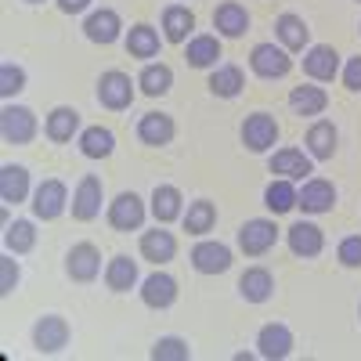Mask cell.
<instances>
[{"label":"cell","mask_w":361,"mask_h":361,"mask_svg":"<svg viewBox=\"0 0 361 361\" xmlns=\"http://www.w3.org/2000/svg\"><path fill=\"white\" fill-rule=\"evenodd\" d=\"M0 134L8 145H29L37 137V116L25 105H4L0 112Z\"/></svg>","instance_id":"6da1fadb"},{"label":"cell","mask_w":361,"mask_h":361,"mask_svg":"<svg viewBox=\"0 0 361 361\" xmlns=\"http://www.w3.org/2000/svg\"><path fill=\"white\" fill-rule=\"evenodd\" d=\"M98 102L105 109H112V112L130 109V102H134V80L127 73H119V69L102 73V80H98Z\"/></svg>","instance_id":"7a4b0ae2"},{"label":"cell","mask_w":361,"mask_h":361,"mask_svg":"<svg viewBox=\"0 0 361 361\" xmlns=\"http://www.w3.org/2000/svg\"><path fill=\"white\" fill-rule=\"evenodd\" d=\"M279 243V228L275 221H264V217H253L238 228V250L246 257H264L271 246Z\"/></svg>","instance_id":"3957f363"},{"label":"cell","mask_w":361,"mask_h":361,"mask_svg":"<svg viewBox=\"0 0 361 361\" xmlns=\"http://www.w3.org/2000/svg\"><path fill=\"white\" fill-rule=\"evenodd\" d=\"M250 69H253L257 76H264V80H282V76H289V69H293V58H289L286 47L257 44L253 54H250Z\"/></svg>","instance_id":"277c9868"},{"label":"cell","mask_w":361,"mask_h":361,"mask_svg":"<svg viewBox=\"0 0 361 361\" xmlns=\"http://www.w3.org/2000/svg\"><path fill=\"white\" fill-rule=\"evenodd\" d=\"M33 347L40 354H58L69 347V322L62 314H44L33 325Z\"/></svg>","instance_id":"5b68a950"},{"label":"cell","mask_w":361,"mask_h":361,"mask_svg":"<svg viewBox=\"0 0 361 361\" xmlns=\"http://www.w3.org/2000/svg\"><path fill=\"white\" fill-rule=\"evenodd\" d=\"M102 195H105V188H102V177L98 173H83V180L76 185V192H73V217L76 221H94L98 214H102Z\"/></svg>","instance_id":"8992f818"},{"label":"cell","mask_w":361,"mask_h":361,"mask_svg":"<svg viewBox=\"0 0 361 361\" xmlns=\"http://www.w3.org/2000/svg\"><path fill=\"white\" fill-rule=\"evenodd\" d=\"M109 224L116 231H137L145 224V202L141 195L134 192H119L112 202H109Z\"/></svg>","instance_id":"52a82bcc"},{"label":"cell","mask_w":361,"mask_h":361,"mask_svg":"<svg viewBox=\"0 0 361 361\" xmlns=\"http://www.w3.org/2000/svg\"><path fill=\"white\" fill-rule=\"evenodd\" d=\"M66 206H69V188H66L58 177L44 180V185L33 192V214H37L40 221L62 217V214H66Z\"/></svg>","instance_id":"ba28073f"},{"label":"cell","mask_w":361,"mask_h":361,"mask_svg":"<svg viewBox=\"0 0 361 361\" xmlns=\"http://www.w3.org/2000/svg\"><path fill=\"white\" fill-rule=\"evenodd\" d=\"M275 141H279L275 116H271V112H253V116H246V123H243V145L250 148V152H267Z\"/></svg>","instance_id":"9c48e42d"},{"label":"cell","mask_w":361,"mask_h":361,"mask_svg":"<svg viewBox=\"0 0 361 361\" xmlns=\"http://www.w3.org/2000/svg\"><path fill=\"white\" fill-rule=\"evenodd\" d=\"M296 206L304 214H329L336 206V185L333 180H322V177L304 180V188L296 192Z\"/></svg>","instance_id":"30bf717a"},{"label":"cell","mask_w":361,"mask_h":361,"mask_svg":"<svg viewBox=\"0 0 361 361\" xmlns=\"http://www.w3.org/2000/svg\"><path fill=\"white\" fill-rule=\"evenodd\" d=\"M66 271L73 282H94L98 271H102V253L94 243H76L69 253H66Z\"/></svg>","instance_id":"8fae6325"},{"label":"cell","mask_w":361,"mask_h":361,"mask_svg":"<svg viewBox=\"0 0 361 361\" xmlns=\"http://www.w3.org/2000/svg\"><path fill=\"white\" fill-rule=\"evenodd\" d=\"M141 300H145V307H152V311H166L177 300V279L166 275V271H152V275L141 282Z\"/></svg>","instance_id":"7c38bea8"},{"label":"cell","mask_w":361,"mask_h":361,"mask_svg":"<svg viewBox=\"0 0 361 361\" xmlns=\"http://www.w3.org/2000/svg\"><path fill=\"white\" fill-rule=\"evenodd\" d=\"M257 354L260 357H271V361H282L293 354V333L282 325V322H271L257 333Z\"/></svg>","instance_id":"4fadbf2b"},{"label":"cell","mask_w":361,"mask_h":361,"mask_svg":"<svg viewBox=\"0 0 361 361\" xmlns=\"http://www.w3.org/2000/svg\"><path fill=\"white\" fill-rule=\"evenodd\" d=\"M286 243H289V250L296 253V257H318L322 253V246H325V235H322V228L318 224H311V221H296L289 231H286Z\"/></svg>","instance_id":"5bb4252c"},{"label":"cell","mask_w":361,"mask_h":361,"mask_svg":"<svg viewBox=\"0 0 361 361\" xmlns=\"http://www.w3.org/2000/svg\"><path fill=\"white\" fill-rule=\"evenodd\" d=\"M192 267L199 275H224L231 267V250L224 243H199L192 250Z\"/></svg>","instance_id":"9a60e30c"},{"label":"cell","mask_w":361,"mask_h":361,"mask_svg":"<svg viewBox=\"0 0 361 361\" xmlns=\"http://www.w3.org/2000/svg\"><path fill=\"white\" fill-rule=\"evenodd\" d=\"M304 73H307L311 80H318V83H329V80L340 73V54L329 47V44L307 47V54H304Z\"/></svg>","instance_id":"2e32d148"},{"label":"cell","mask_w":361,"mask_h":361,"mask_svg":"<svg viewBox=\"0 0 361 361\" xmlns=\"http://www.w3.org/2000/svg\"><path fill=\"white\" fill-rule=\"evenodd\" d=\"M173 119L166 116V112H145L141 119H137V137L145 141V145H152V148H163V145H170L173 141Z\"/></svg>","instance_id":"e0dca14e"},{"label":"cell","mask_w":361,"mask_h":361,"mask_svg":"<svg viewBox=\"0 0 361 361\" xmlns=\"http://www.w3.org/2000/svg\"><path fill=\"white\" fill-rule=\"evenodd\" d=\"M119 29H123V22H119V15L112 8H102V11H94L83 22V33H87L90 44H116Z\"/></svg>","instance_id":"ac0fdd59"},{"label":"cell","mask_w":361,"mask_h":361,"mask_svg":"<svg viewBox=\"0 0 361 361\" xmlns=\"http://www.w3.org/2000/svg\"><path fill=\"white\" fill-rule=\"evenodd\" d=\"M214 29L221 37H243L246 29H250V11L243 4H235V0H224V4L214 11Z\"/></svg>","instance_id":"d6986e66"},{"label":"cell","mask_w":361,"mask_h":361,"mask_svg":"<svg viewBox=\"0 0 361 361\" xmlns=\"http://www.w3.org/2000/svg\"><path fill=\"white\" fill-rule=\"evenodd\" d=\"M271 173H279L286 180H304L311 173V156H304L300 148H282V152L271 156Z\"/></svg>","instance_id":"ffe728a7"},{"label":"cell","mask_w":361,"mask_h":361,"mask_svg":"<svg viewBox=\"0 0 361 361\" xmlns=\"http://www.w3.org/2000/svg\"><path fill=\"white\" fill-rule=\"evenodd\" d=\"M238 293H243V300H250V304H264V300H271V293H275V279H271L267 267H246V275L238 279Z\"/></svg>","instance_id":"44dd1931"},{"label":"cell","mask_w":361,"mask_h":361,"mask_svg":"<svg viewBox=\"0 0 361 361\" xmlns=\"http://www.w3.org/2000/svg\"><path fill=\"white\" fill-rule=\"evenodd\" d=\"M141 257L152 260V264H170L177 257V238L170 231H163V228L145 231L141 235Z\"/></svg>","instance_id":"7402d4cb"},{"label":"cell","mask_w":361,"mask_h":361,"mask_svg":"<svg viewBox=\"0 0 361 361\" xmlns=\"http://www.w3.org/2000/svg\"><path fill=\"white\" fill-rule=\"evenodd\" d=\"M275 33H279V40H282V47H286V51H304V47H307V40H311L307 22L300 18V15H293V11L279 15Z\"/></svg>","instance_id":"603a6c76"},{"label":"cell","mask_w":361,"mask_h":361,"mask_svg":"<svg viewBox=\"0 0 361 361\" xmlns=\"http://www.w3.org/2000/svg\"><path fill=\"white\" fill-rule=\"evenodd\" d=\"M25 195H29V170L4 163L0 166V199L11 206V202H25Z\"/></svg>","instance_id":"cb8c5ba5"},{"label":"cell","mask_w":361,"mask_h":361,"mask_svg":"<svg viewBox=\"0 0 361 361\" xmlns=\"http://www.w3.org/2000/svg\"><path fill=\"white\" fill-rule=\"evenodd\" d=\"M105 286L112 289V293H130L134 286H137V260H130V257H112L109 260V267H105Z\"/></svg>","instance_id":"d4e9b609"},{"label":"cell","mask_w":361,"mask_h":361,"mask_svg":"<svg viewBox=\"0 0 361 361\" xmlns=\"http://www.w3.org/2000/svg\"><path fill=\"white\" fill-rule=\"evenodd\" d=\"M192 29H195V15L188 8H180V4H170L163 11V37L170 44H185L192 37Z\"/></svg>","instance_id":"484cf974"},{"label":"cell","mask_w":361,"mask_h":361,"mask_svg":"<svg viewBox=\"0 0 361 361\" xmlns=\"http://www.w3.org/2000/svg\"><path fill=\"white\" fill-rule=\"evenodd\" d=\"M127 51L130 58H141V62H148V58L159 54V33L148 22H137L130 33H127Z\"/></svg>","instance_id":"4316f807"},{"label":"cell","mask_w":361,"mask_h":361,"mask_svg":"<svg viewBox=\"0 0 361 361\" xmlns=\"http://www.w3.org/2000/svg\"><path fill=\"white\" fill-rule=\"evenodd\" d=\"M137 87H141V94L159 98V94H166V90L173 87V69L163 66V62H148L141 69V76H137Z\"/></svg>","instance_id":"83f0119b"},{"label":"cell","mask_w":361,"mask_h":361,"mask_svg":"<svg viewBox=\"0 0 361 361\" xmlns=\"http://www.w3.org/2000/svg\"><path fill=\"white\" fill-rule=\"evenodd\" d=\"M76 130H80V112H76V109L58 105V109L47 116V137H51V141L66 145V141H73Z\"/></svg>","instance_id":"f1b7e54d"},{"label":"cell","mask_w":361,"mask_h":361,"mask_svg":"<svg viewBox=\"0 0 361 361\" xmlns=\"http://www.w3.org/2000/svg\"><path fill=\"white\" fill-rule=\"evenodd\" d=\"M336 141H340V134H336V127L333 123H314L311 130H307V152H311V159H333L336 156Z\"/></svg>","instance_id":"f546056e"},{"label":"cell","mask_w":361,"mask_h":361,"mask_svg":"<svg viewBox=\"0 0 361 361\" xmlns=\"http://www.w3.org/2000/svg\"><path fill=\"white\" fill-rule=\"evenodd\" d=\"M112 148H116V134L109 127H87L80 134V152L87 159H105V156H112Z\"/></svg>","instance_id":"4dcf8cb0"},{"label":"cell","mask_w":361,"mask_h":361,"mask_svg":"<svg viewBox=\"0 0 361 361\" xmlns=\"http://www.w3.org/2000/svg\"><path fill=\"white\" fill-rule=\"evenodd\" d=\"M329 105V94L322 87H293V94H289V109L296 116H322Z\"/></svg>","instance_id":"1f68e13d"},{"label":"cell","mask_w":361,"mask_h":361,"mask_svg":"<svg viewBox=\"0 0 361 361\" xmlns=\"http://www.w3.org/2000/svg\"><path fill=\"white\" fill-rule=\"evenodd\" d=\"M185 58H188L192 69H209V66H217V58H221V40H217V37H192Z\"/></svg>","instance_id":"d6a6232c"},{"label":"cell","mask_w":361,"mask_h":361,"mask_svg":"<svg viewBox=\"0 0 361 361\" xmlns=\"http://www.w3.org/2000/svg\"><path fill=\"white\" fill-rule=\"evenodd\" d=\"M243 87H246V80H243V69L238 66H221V69L209 73V90H214L217 98H238Z\"/></svg>","instance_id":"836d02e7"},{"label":"cell","mask_w":361,"mask_h":361,"mask_svg":"<svg viewBox=\"0 0 361 361\" xmlns=\"http://www.w3.org/2000/svg\"><path fill=\"white\" fill-rule=\"evenodd\" d=\"M180 192L173 188V185H156V192H152V214H156V221L159 224H170V221H177L180 217Z\"/></svg>","instance_id":"e575fe53"},{"label":"cell","mask_w":361,"mask_h":361,"mask_svg":"<svg viewBox=\"0 0 361 361\" xmlns=\"http://www.w3.org/2000/svg\"><path fill=\"white\" fill-rule=\"evenodd\" d=\"M214 224H217V206L209 199H195L188 206V214H185V231L188 235H206V231H214Z\"/></svg>","instance_id":"d590c367"},{"label":"cell","mask_w":361,"mask_h":361,"mask_svg":"<svg viewBox=\"0 0 361 361\" xmlns=\"http://www.w3.org/2000/svg\"><path fill=\"white\" fill-rule=\"evenodd\" d=\"M264 206L271 209V214H289V209L296 206V188H293V180L279 177V180H271L267 192H264Z\"/></svg>","instance_id":"8d00e7d4"},{"label":"cell","mask_w":361,"mask_h":361,"mask_svg":"<svg viewBox=\"0 0 361 361\" xmlns=\"http://www.w3.org/2000/svg\"><path fill=\"white\" fill-rule=\"evenodd\" d=\"M4 246L11 250V253H29L37 246V228H33V221H15V224H8L4 228Z\"/></svg>","instance_id":"74e56055"},{"label":"cell","mask_w":361,"mask_h":361,"mask_svg":"<svg viewBox=\"0 0 361 361\" xmlns=\"http://www.w3.org/2000/svg\"><path fill=\"white\" fill-rule=\"evenodd\" d=\"M188 357H192V347L180 336H163L152 347V361H188Z\"/></svg>","instance_id":"f35d334b"},{"label":"cell","mask_w":361,"mask_h":361,"mask_svg":"<svg viewBox=\"0 0 361 361\" xmlns=\"http://www.w3.org/2000/svg\"><path fill=\"white\" fill-rule=\"evenodd\" d=\"M18 90H25V69L4 62V66H0V94H4V98H15Z\"/></svg>","instance_id":"ab89813d"},{"label":"cell","mask_w":361,"mask_h":361,"mask_svg":"<svg viewBox=\"0 0 361 361\" xmlns=\"http://www.w3.org/2000/svg\"><path fill=\"white\" fill-rule=\"evenodd\" d=\"M336 257L343 267H361V235H347L336 250Z\"/></svg>","instance_id":"60d3db41"},{"label":"cell","mask_w":361,"mask_h":361,"mask_svg":"<svg viewBox=\"0 0 361 361\" xmlns=\"http://www.w3.org/2000/svg\"><path fill=\"white\" fill-rule=\"evenodd\" d=\"M15 286H18V264L11 257H0V296H11Z\"/></svg>","instance_id":"b9f144b4"},{"label":"cell","mask_w":361,"mask_h":361,"mask_svg":"<svg viewBox=\"0 0 361 361\" xmlns=\"http://www.w3.org/2000/svg\"><path fill=\"white\" fill-rule=\"evenodd\" d=\"M343 87H347V90H361V54L347 62V69H343Z\"/></svg>","instance_id":"7bdbcfd3"},{"label":"cell","mask_w":361,"mask_h":361,"mask_svg":"<svg viewBox=\"0 0 361 361\" xmlns=\"http://www.w3.org/2000/svg\"><path fill=\"white\" fill-rule=\"evenodd\" d=\"M58 8H62L66 15H80V11L90 8V0H58Z\"/></svg>","instance_id":"ee69618b"},{"label":"cell","mask_w":361,"mask_h":361,"mask_svg":"<svg viewBox=\"0 0 361 361\" xmlns=\"http://www.w3.org/2000/svg\"><path fill=\"white\" fill-rule=\"evenodd\" d=\"M25 4H44V0H25Z\"/></svg>","instance_id":"f6af8a7d"},{"label":"cell","mask_w":361,"mask_h":361,"mask_svg":"<svg viewBox=\"0 0 361 361\" xmlns=\"http://www.w3.org/2000/svg\"><path fill=\"white\" fill-rule=\"evenodd\" d=\"M357 318H361V307H357Z\"/></svg>","instance_id":"bcb514c9"},{"label":"cell","mask_w":361,"mask_h":361,"mask_svg":"<svg viewBox=\"0 0 361 361\" xmlns=\"http://www.w3.org/2000/svg\"><path fill=\"white\" fill-rule=\"evenodd\" d=\"M357 4H361V0H357Z\"/></svg>","instance_id":"7dc6e473"}]
</instances>
